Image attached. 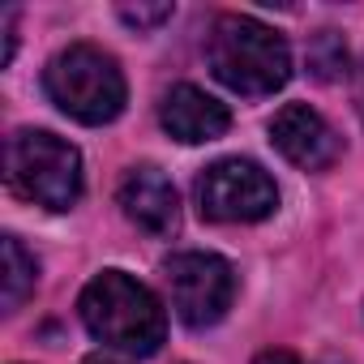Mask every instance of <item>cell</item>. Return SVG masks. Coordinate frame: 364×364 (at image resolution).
<instances>
[{
    "instance_id": "9",
    "label": "cell",
    "mask_w": 364,
    "mask_h": 364,
    "mask_svg": "<svg viewBox=\"0 0 364 364\" xmlns=\"http://www.w3.org/2000/svg\"><path fill=\"white\" fill-rule=\"evenodd\" d=\"M159 120H163V129H167L176 141L202 146V141H215V137L228 133L232 112H228V103H219L215 95H206V90H198V86H189V82H180V86H171V90L163 95Z\"/></svg>"
},
{
    "instance_id": "8",
    "label": "cell",
    "mask_w": 364,
    "mask_h": 364,
    "mask_svg": "<svg viewBox=\"0 0 364 364\" xmlns=\"http://www.w3.org/2000/svg\"><path fill=\"white\" fill-rule=\"evenodd\" d=\"M116 202L124 210L129 223H137L146 236H176L180 228V198H176V185L150 163L141 167H129L124 180H120V189H116Z\"/></svg>"
},
{
    "instance_id": "13",
    "label": "cell",
    "mask_w": 364,
    "mask_h": 364,
    "mask_svg": "<svg viewBox=\"0 0 364 364\" xmlns=\"http://www.w3.org/2000/svg\"><path fill=\"white\" fill-rule=\"evenodd\" d=\"M253 364H300V355L287 351V347H270V351H257Z\"/></svg>"
},
{
    "instance_id": "15",
    "label": "cell",
    "mask_w": 364,
    "mask_h": 364,
    "mask_svg": "<svg viewBox=\"0 0 364 364\" xmlns=\"http://www.w3.org/2000/svg\"><path fill=\"white\" fill-rule=\"evenodd\" d=\"M86 364H112V360H86Z\"/></svg>"
},
{
    "instance_id": "5",
    "label": "cell",
    "mask_w": 364,
    "mask_h": 364,
    "mask_svg": "<svg viewBox=\"0 0 364 364\" xmlns=\"http://www.w3.org/2000/svg\"><path fill=\"white\" fill-rule=\"evenodd\" d=\"M198 210L210 223H262L279 210V189L257 163L219 159L198 180Z\"/></svg>"
},
{
    "instance_id": "14",
    "label": "cell",
    "mask_w": 364,
    "mask_h": 364,
    "mask_svg": "<svg viewBox=\"0 0 364 364\" xmlns=\"http://www.w3.org/2000/svg\"><path fill=\"white\" fill-rule=\"evenodd\" d=\"M360 112H364V73H360Z\"/></svg>"
},
{
    "instance_id": "1",
    "label": "cell",
    "mask_w": 364,
    "mask_h": 364,
    "mask_svg": "<svg viewBox=\"0 0 364 364\" xmlns=\"http://www.w3.org/2000/svg\"><path fill=\"white\" fill-rule=\"evenodd\" d=\"M77 309H82L90 338H99L103 347L124 351V355H154L163 334H167V317H163L159 296L124 270L95 274L86 283Z\"/></svg>"
},
{
    "instance_id": "11",
    "label": "cell",
    "mask_w": 364,
    "mask_h": 364,
    "mask_svg": "<svg viewBox=\"0 0 364 364\" xmlns=\"http://www.w3.org/2000/svg\"><path fill=\"white\" fill-rule=\"evenodd\" d=\"M309 65H313V73L317 77H338V73H347V48L338 43V35L334 31H321L317 39H313V48H309Z\"/></svg>"
},
{
    "instance_id": "2",
    "label": "cell",
    "mask_w": 364,
    "mask_h": 364,
    "mask_svg": "<svg viewBox=\"0 0 364 364\" xmlns=\"http://www.w3.org/2000/svg\"><path fill=\"white\" fill-rule=\"evenodd\" d=\"M206 60H210V73L228 90L249 95V99L274 95L291 77L287 39L279 31L262 26L257 18H245V14H223L215 22L210 43H206Z\"/></svg>"
},
{
    "instance_id": "12",
    "label": "cell",
    "mask_w": 364,
    "mask_h": 364,
    "mask_svg": "<svg viewBox=\"0 0 364 364\" xmlns=\"http://www.w3.org/2000/svg\"><path fill=\"white\" fill-rule=\"evenodd\" d=\"M120 18L129 22V26H159V22H167L171 18V5H120Z\"/></svg>"
},
{
    "instance_id": "7",
    "label": "cell",
    "mask_w": 364,
    "mask_h": 364,
    "mask_svg": "<svg viewBox=\"0 0 364 364\" xmlns=\"http://www.w3.org/2000/svg\"><path fill=\"white\" fill-rule=\"evenodd\" d=\"M270 141L279 146L283 159H291L304 171H321L343 154L338 133L330 129V120L321 112H313L309 103H287L274 112L270 120Z\"/></svg>"
},
{
    "instance_id": "4",
    "label": "cell",
    "mask_w": 364,
    "mask_h": 364,
    "mask_svg": "<svg viewBox=\"0 0 364 364\" xmlns=\"http://www.w3.org/2000/svg\"><path fill=\"white\" fill-rule=\"evenodd\" d=\"M5 176L18 198L43 210H69L82 198V154L48 129H18L9 137Z\"/></svg>"
},
{
    "instance_id": "6",
    "label": "cell",
    "mask_w": 364,
    "mask_h": 364,
    "mask_svg": "<svg viewBox=\"0 0 364 364\" xmlns=\"http://www.w3.org/2000/svg\"><path fill=\"white\" fill-rule=\"evenodd\" d=\"M163 279H167V296H171L176 317L193 330L215 326L232 309V296H236V274L219 253H198V249L171 253L163 262Z\"/></svg>"
},
{
    "instance_id": "3",
    "label": "cell",
    "mask_w": 364,
    "mask_h": 364,
    "mask_svg": "<svg viewBox=\"0 0 364 364\" xmlns=\"http://www.w3.org/2000/svg\"><path fill=\"white\" fill-rule=\"evenodd\" d=\"M48 99L77 124H107L124 112V73L95 43H69L48 60Z\"/></svg>"
},
{
    "instance_id": "10",
    "label": "cell",
    "mask_w": 364,
    "mask_h": 364,
    "mask_svg": "<svg viewBox=\"0 0 364 364\" xmlns=\"http://www.w3.org/2000/svg\"><path fill=\"white\" fill-rule=\"evenodd\" d=\"M0 283H5V313L22 309V300H26V296L35 291V283H39V266H35V257L22 249L18 236H5V274H0Z\"/></svg>"
}]
</instances>
